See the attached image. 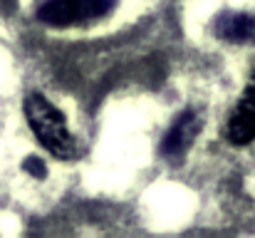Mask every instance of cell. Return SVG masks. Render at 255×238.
Segmentation results:
<instances>
[{"label": "cell", "instance_id": "obj_3", "mask_svg": "<svg viewBox=\"0 0 255 238\" xmlns=\"http://www.w3.org/2000/svg\"><path fill=\"white\" fill-rule=\"evenodd\" d=\"M226 137L236 147L251 144L255 139V67L251 72V79H248L243 94H241V99H238V104H236V109L228 117Z\"/></svg>", "mask_w": 255, "mask_h": 238}, {"label": "cell", "instance_id": "obj_4", "mask_svg": "<svg viewBox=\"0 0 255 238\" xmlns=\"http://www.w3.org/2000/svg\"><path fill=\"white\" fill-rule=\"evenodd\" d=\"M198 129H201V119L196 117V112H183L169 129V134H166V139L161 144V152L171 159L183 157L186 149L193 144Z\"/></svg>", "mask_w": 255, "mask_h": 238}, {"label": "cell", "instance_id": "obj_2", "mask_svg": "<svg viewBox=\"0 0 255 238\" xmlns=\"http://www.w3.org/2000/svg\"><path fill=\"white\" fill-rule=\"evenodd\" d=\"M117 0H47L37 17L47 25L57 27H70V25H82L92 20H102L104 15L112 12Z\"/></svg>", "mask_w": 255, "mask_h": 238}, {"label": "cell", "instance_id": "obj_1", "mask_svg": "<svg viewBox=\"0 0 255 238\" xmlns=\"http://www.w3.org/2000/svg\"><path fill=\"white\" fill-rule=\"evenodd\" d=\"M25 117L27 124L35 134V139L42 144V149H47L52 157L57 159H75L77 157V139L70 132L62 112L45 99L42 94H30L25 99Z\"/></svg>", "mask_w": 255, "mask_h": 238}, {"label": "cell", "instance_id": "obj_5", "mask_svg": "<svg viewBox=\"0 0 255 238\" xmlns=\"http://www.w3.org/2000/svg\"><path fill=\"white\" fill-rule=\"evenodd\" d=\"M216 35L226 42L255 45V15L248 12H223L216 20Z\"/></svg>", "mask_w": 255, "mask_h": 238}]
</instances>
